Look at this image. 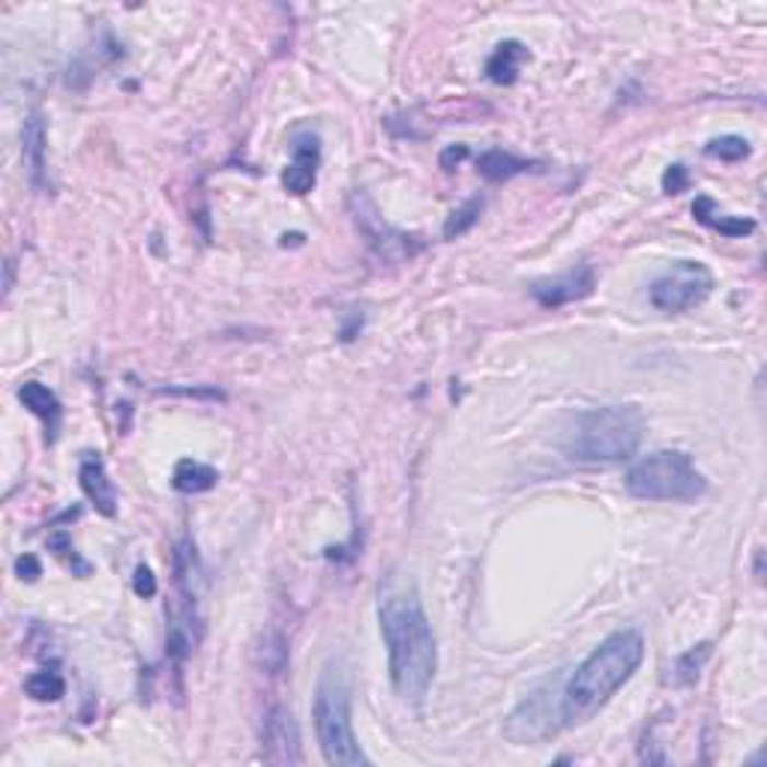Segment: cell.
Listing matches in <instances>:
<instances>
[{
  "mask_svg": "<svg viewBox=\"0 0 767 767\" xmlns=\"http://www.w3.org/2000/svg\"><path fill=\"white\" fill-rule=\"evenodd\" d=\"M627 492L639 501H672L692 504L708 492V477L701 474L692 456L684 450H656L627 471Z\"/></svg>",
  "mask_w": 767,
  "mask_h": 767,
  "instance_id": "cell-5",
  "label": "cell"
},
{
  "mask_svg": "<svg viewBox=\"0 0 767 767\" xmlns=\"http://www.w3.org/2000/svg\"><path fill=\"white\" fill-rule=\"evenodd\" d=\"M713 273L708 271V264L701 261H675L660 279L651 285V304L660 312L677 316V312H689L701 306L713 294Z\"/></svg>",
  "mask_w": 767,
  "mask_h": 767,
  "instance_id": "cell-7",
  "label": "cell"
},
{
  "mask_svg": "<svg viewBox=\"0 0 767 767\" xmlns=\"http://www.w3.org/2000/svg\"><path fill=\"white\" fill-rule=\"evenodd\" d=\"M22 150L27 171H31V181L39 186L43 178H46V124H43L39 114H31V117L24 121Z\"/></svg>",
  "mask_w": 767,
  "mask_h": 767,
  "instance_id": "cell-19",
  "label": "cell"
},
{
  "mask_svg": "<svg viewBox=\"0 0 767 767\" xmlns=\"http://www.w3.org/2000/svg\"><path fill=\"white\" fill-rule=\"evenodd\" d=\"M705 153L711 159H720V162H741L753 153V147L744 136H720L705 145Z\"/></svg>",
  "mask_w": 767,
  "mask_h": 767,
  "instance_id": "cell-23",
  "label": "cell"
},
{
  "mask_svg": "<svg viewBox=\"0 0 767 767\" xmlns=\"http://www.w3.org/2000/svg\"><path fill=\"white\" fill-rule=\"evenodd\" d=\"M477 171L483 174L489 183H507L519 174H530V171H540V162L537 159H522L513 157L507 150H485L477 157Z\"/></svg>",
  "mask_w": 767,
  "mask_h": 767,
  "instance_id": "cell-17",
  "label": "cell"
},
{
  "mask_svg": "<svg viewBox=\"0 0 767 767\" xmlns=\"http://www.w3.org/2000/svg\"><path fill=\"white\" fill-rule=\"evenodd\" d=\"M48 546H51V549H55V552L60 554V558H67L76 573H81V575L91 573V564H84L79 554H76V546H72V537H69L67 530H57V534H51V540H48Z\"/></svg>",
  "mask_w": 767,
  "mask_h": 767,
  "instance_id": "cell-24",
  "label": "cell"
},
{
  "mask_svg": "<svg viewBox=\"0 0 767 767\" xmlns=\"http://www.w3.org/2000/svg\"><path fill=\"white\" fill-rule=\"evenodd\" d=\"M79 485L100 516H105V519L117 516V485L108 477V468L102 462L100 453H84L81 456Z\"/></svg>",
  "mask_w": 767,
  "mask_h": 767,
  "instance_id": "cell-11",
  "label": "cell"
},
{
  "mask_svg": "<svg viewBox=\"0 0 767 767\" xmlns=\"http://www.w3.org/2000/svg\"><path fill=\"white\" fill-rule=\"evenodd\" d=\"M462 159H468V147L465 145H450L444 153H440V169L453 171Z\"/></svg>",
  "mask_w": 767,
  "mask_h": 767,
  "instance_id": "cell-28",
  "label": "cell"
},
{
  "mask_svg": "<svg viewBox=\"0 0 767 767\" xmlns=\"http://www.w3.org/2000/svg\"><path fill=\"white\" fill-rule=\"evenodd\" d=\"M642 660L644 636L632 627L611 632L606 642H599L561 689L564 725H585L587 720H594L615 699V692L639 672Z\"/></svg>",
  "mask_w": 767,
  "mask_h": 767,
  "instance_id": "cell-2",
  "label": "cell"
},
{
  "mask_svg": "<svg viewBox=\"0 0 767 767\" xmlns=\"http://www.w3.org/2000/svg\"><path fill=\"white\" fill-rule=\"evenodd\" d=\"M644 414L639 405H606L582 411L566 438V456L579 465H623L639 453Z\"/></svg>",
  "mask_w": 767,
  "mask_h": 767,
  "instance_id": "cell-3",
  "label": "cell"
},
{
  "mask_svg": "<svg viewBox=\"0 0 767 767\" xmlns=\"http://www.w3.org/2000/svg\"><path fill=\"white\" fill-rule=\"evenodd\" d=\"M318 165H321V141L318 136H300L294 141V157L283 171V186L291 195H309L318 183Z\"/></svg>",
  "mask_w": 767,
  "mask_h": 767,
  "instance_id": "cell-12",
  "label": "cell"
},
{
  "mask_svg": "<svg viewBox=\"0 0 767 767\" xmlns=\"http://www.w3.org/2000/svg\"><path fill=\"white\" fill-rule=\"evenodd\" d=\"M216 483H219V471L214 465H204L198 459H181L171 474V485L181 495H204V492L216 489Z\"/></svg>",
  "mask_w": 767,
  "mask_h": 767,
  "instance_id": "cell-18",
  "label": "cell"
},
{
  "mask_svg": "<svg viewBox=\"0 0 767 767\" xmlns=\"http://www.w3.org/2000/svg\"><path fill=\"white\" fill-rule=\"evenodd\" d=\"M15 396H19V402H22L34 417L43 420L46 440L48 444H55L57 435H60V423H64V405H60L55 390H48L46 384L39 381H24Z\"/></svg>",
  "mask_w": 767,
  "mask_h": 767,
  "instance_id": "cell-13",
  "label": "cell"
},
{
  "mask_svg": "<svg viewBox=\"0 0 767 767\" xmlns=\"http://www.w3.org/2000/svg\"><path fill=\"white\" fill-rule=\"evenodd\" d=\"M264 758L273 765H297L300 762V729L288 708H273L264 720V734H261Z\"/></svg>",
  "mask_w": 767,
  "mask_h": 767,
  "instance_id": "cell-10",
  "label": "cell"
},
{
  "mask_svg": "<svg viewBox=\"0 0 767 767\" xmlns=\"http://www.w3.org/2000/svg\"><path fill=\"white\" fill-rule=\"evenodd\" d=\"M312 722H316L318 746L328 765L360 767L369 765L360 741L354 734L351 720V689L336 663H328L318 677L316 701H312Z\"/></svg>",
  "mask_w": 767,
  "mask_h": 767,
  "instance_id": "cell-4",
  "label": "cell"
},
{
  "mask_svg": "<svg viewBox=\"0 0 767 767\" xmlns=\"http://www.w3.org/2000/svg\"><path fill=\"white\" fill-rule=\"evenodd\" d=\"M174 582H178V591H181V599L186 606H198V597H202V582L204 570L202 561H198V552L192 540H181L178 549H174Z\"/></svg>",
  "mask_w": 767,
  "mask_h": 767,
  "instance_id": "cell-16",
  "label": "cell"
},
{
  "mask_svg": "<svg viewBox=\"0 0 767 767\" xmlns=\"http://www.w3.org/2000/svg\"><path fill=\"white\" fill-rule=\"evenodd\" d=\"M24 692L34 701H60L67 696V680L55 668H39L24 677Z\"/></svg>",
  "mask_w": 767,
  "mask_h": 767,
  "instance_id": "cell-21",
  "label": "cell"
},
{
  "mask_svg": "<svg viewBox=\"0 0 767 767\" xmlns=\"http://www.w3.org/2000/svg\"><path fill=\"white\" fill-rule=\"evenodd\" d=\"M713 644L711 642H701L696 644V648H689L687 654H680L672 663V675L666 677L668 684H675V687H689V684H696L701 675V668H705V663H708V656H711Z\"/></svg>",
  "mask_w": 767,
  "mask_h": 767,
  "instance_id": "cell-20",
  "label": "cell"
},
{
  "mask_svg": "<svg viewBox=\"0 0 767 767\" xmlns=\"http://www.w3.org/2000/svg\"><path fill=\"white\" fill-rule=\"evenodd\" d=\"M564 689V687H561ZM561 689L552 680L534 689L516 711L504 722V734L513 744H546L564 729V711H561Z\"/></svg>",
  "mask_w": 767,
  "mask_h": 767,
  "instance_id": "cell-6",
  "label": "cell"
},
{
  "mask_svg": "<svg viewBox=\"0 0 767 767\" xmlns=\"http://www.w3.org/2000/svg\"><path fill=\"white\" fill-rule=\"evenodd\" d=\"M15 575L24 579V582H36V579L43 575L39 558H36V554H22V558H15Z\"/></svg>",
  "mask_w": 767,
  "mask_h": 767,
  "instance_id": "cell-27",
  "label": "cell"
},
{
  "mask_svg": "<svg viewBox=\"0 0 767 767\" xmlns=\"http://www.w3.org/2000/svg\"><path fill=\"white\" fill-rule=\"evenodd\" d=\"M597 288V273L591 264H575L566 273H558L552 279H540V283L530 285V294L534 300L542 306V309H561L566 304H575V300H585Z\"/></svg>",
  "mask_w": 767,
  "mask_h": 767,
  "instance_id": "cell-9",
  "label": "cell"
},
{
  "mask_svg": "<svg viewBox=\"0 0 767 767\" xmlns=\"http://www.w3.org/2000/svg\"><path fill=\"white\" fill-rule=\"evenodd\" d=\"M692 216H696V222H701L705 228L720 231L722 238H746V234L756 231V219L722 214L720 204L713 202L711 195H699V198L692 202Z\"/></svg>",
  "mask_w": 767,
  "mask_h": 767,
  "instance_id": "cell-15",
  "label": "cell"
},
{
  "mask_svg": "<svg viewBox=\"0 0 767 767\" xmlns=\"http://www.w3.org/2000/svg\"><path fill=\"white\" fill-rule=\"evenodd\" d=\"M133 591H136L141 599H153L157 597V575H153V570L147 564H138L136 573H133Z\"/></svg>",
  "mask_w": 767,
  "mask_h": 767,
  "instance_id": "cell-26",
  "label": "cell"
},
{
  "mask_svg": "<svg viewBox=\"0 0 767 767\" xmlns=\"http://www.w3.org/2000/svg\"><path fill=\"white\" fill-rule=\"evenodd\" d=\"M689 183H692V174H689V169L684 165V162L668 165L666 174H663V192H666V195H680V192H687Z\"/></svg>",
  "mask_w": 767,
  "mask_h": 767,
  "instance_id": "cell-25",
  "label": "cell"
},
{
  "mask_svg": "<svg viewBox=\"0 0 767 767\" xmlns=\"http://www.w3.org/2000/svg\"><path fill=\"white\" fill-rule=\"evenodd\" d=\"M378 621L396 696L420 705L438 672V642L417 587L411 582L387 579L378 597Z\"/></svg>",
  "mask_w": 767,
  "mask_h": 767,
  "instance_id": "cell-1",
  "label": "cell"
},
{
  "mask_svg": "<svg viewBox=\"0 0 767 767\" xmlns=\"http://www.w3.org/2000/svg\"><path fill=\"white\" fill-rule=\"evenodd\" d=\"M528 60L530 51L525 43H519V39H504V43H497L495 51L485 60V76H489V81L501 84V88H510V84L519 81L522 67H525Z\"/></svg>",
  "mask_w": 767,
  "mask_h": 767,
  "instance_id": "cell-14",
  "label": "cell"
},
{
  "mask_svg": "<svg viewBox=\"0 0 767 767\" xmlns=\"http://www.w3.org/2000/svg\"><path fill=\"white\" fill-rule=\"evenodd\" d=\"M483 207L485 202L480 198V195H477V198H468L462 207H456V210L447 216V222H444V240H459L462 234H468V231L480 222Z\"/></svg>",
  "mask_w": 767,
  "mask_h": 767,
  "instance_id": "cell-22",
  "label": "cell"
},
{
  "mask_svg": "<svg viewBox=\"0 0 767 767\" xmlns=\"http://www.w3.org/2000/svg\"><path fill=\"white\" fill-rule=\"evenodd\" d=\"M351 204H354V222H357V228L363 231L366 243L373 247V252L381 261L396 264V261L414 259L420 249H423V240L411 238V234H405V231H396L393 226H387L381 216H378V210H375V204L369 202V198L354 195V202Z\"/></svg>",
  "mask_w": 767,
  "mask_h": 767,
  "instance_id": "cell-8",
  "label": "cell"
}]
</instances>
